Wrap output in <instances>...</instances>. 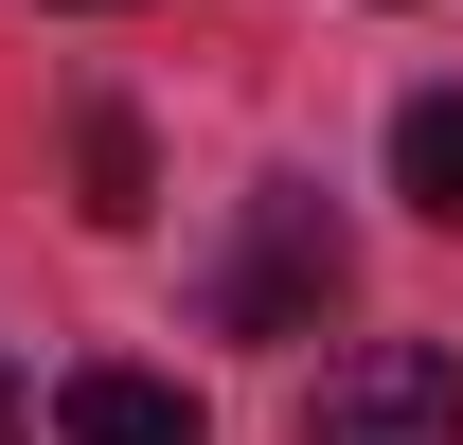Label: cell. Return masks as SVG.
Wrapping results in <instances>:
<instances>
[{
  "label": "cell",
  "mask_w": 463,
  "mask_h": 445,
  "mask_svg": "<svg viewBox=\"0 0 463 445\" xmlns=\"http://www.w3.org/2000/svg\"><path fill=\"white\" fill-rule=\"evenodd\" d=\"M339 268H356L339 214H321L303 178H268V196H250V232H232V268H214V321H232V338H321Z\"/></svg>",
  "instance_id": "1"
},
{
  "label": "cell",
  "mask_w": 463,
  "mask_h": 445,
  "mask_svg": "<svg viewBox=\"0 0 463 445\" xmlns=\"http://www.w3.org/2000/svg\"><path fill=\"white\" fill-rule=\"evenodd\" d=\"M303 445H463V356L446 338H356L303 392Z\"/></svg>",
  "instance_id": "2"
},
{
  "label": "cell",
  "mask_w": 463,
  "mask_h": 445,
  "mask_svg": "<svg viewBox=\"0 0 463 445\" xmlns=\"http://www.w3.org/2000/svg\"><path fill=\"white\" fill-rule=\"evenodd\" d=\"M54 445H214V428H196V392H178V374L90 356V374H54Z\"/></svg>",
  "instance_id": "3"
},
{
  "label": "cell",
  "mask_w": 463,
  "mask_h": 445,
  "mask_svg": "<svg viewBox=\"0 0 463 445\" xmlns=\"http://www.w3.org/2000/svg\"><path fill=\"white\" fill-rule=\"evenodd\" d=\"M71 214H90V232H143V214H161V143H143V108H71Z\"/></svg>",
  "instance_id": "4"
},
{
  "label": "cell",
  "mask_w": 463,
  "mask_h": 445,
  "mask_svg": "<svg viewBox=\"0 0 463 445\" xmlns=\"http://www.w3.org/2000/svg\"><path fill=\"white\" fill-rule=\"evenodd\" d=\"M392 196L463 232V90H410V108H392Z\"/></svg>",
  "instance_id": "5"
},
{
  "label": "cell",
  "mask_w": 463,
  "mask_h": 445,
  "mask_svg": "<svg viewBox=\"0 0 463 445\" xmlns=\"http://www.w3.org/2000/svg\"><path fill=\"white\" fill-rule=\"evenodd\" d=\"M0 428H18V374H0Z\"/></svg>",
  "instance_id": "6"
},
{
  "label": "cell",
  "mask_w": 463,
  "mask_h": 445,
  "mask_svg": "<svg viewBox=\"0 0 463 445\" xmlns=\"http://www.w3.org/2000/svg\"><path fill=\"white\" fill-rule=\"evenodd\" d=\"M71 18H108V0H71Z\"/></svg>",
  "instance_id": "7"
}]
</instances>
